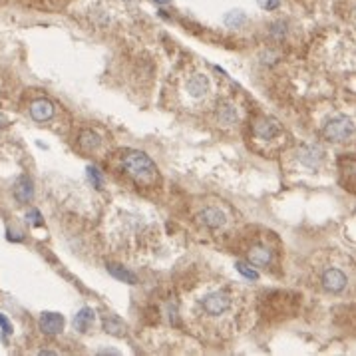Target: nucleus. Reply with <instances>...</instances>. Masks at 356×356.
Masks as SVG:
<instances>
[{
  "label": "nucleus",
  "instance_id": "obj_16",
  "mask_svg": "<svg viewBox=\"0 0 356 356\" xmlns=\"http://www.w3.org/2000/svg\"><path fill=\"white\" fill-rule=\"evenodd\" d=\"M217 122L221 125H233L237 122V112H235V107L229 106V104H225V106L219 107V112H217Z\"/></svg>",
  "mask_w": 356,
  "mask_h": 356
},
{
  "label": "nucleus",
  "instance_id": "obj_20",
  "mask_svg": "<svg viewBox=\"0 0 356 356\" xmlns=\"http://www.w3.org/2000/svg\"><path fill=\"white\" fill-rule=\"evenodd\" d=\"M88 179L92 181V185L96 189H102L104 187V177H102V173H100L98 167H88Z\"/></svg>",
  "mask_w": 356,
  "mask_h": 356
},
{
  "label": "nucleus",
  "instance_id": "obj_22",
  "mask_svg": "<svg viewBox=\"0 0 356 356\" xmlns=\"http://www.w3.org/2000/svg\"><path fill=\"white\" fill-rule=\"evenodd\" d=\"M257 2H259V6L265 8V10H275V8H279V4H281V0H257Z\"/></svg>",
  "mask_w": 356,
  "mask_h": 356
},
{
  "label": "nucleus",
  "instance_id": "obj_1",
  "mask_svg": "<svg viewBox=\"0 0 356 356\" xmlns=\"http://www.w3.org/2000/svg\"><path fill=\"white\" fill-rule=\"evenodd\" d=\"M122 163H124L125 173L140 185H153L155 181H160L158 165L143 151H127Z\"/></svg>",
  "mask_w": 356,
  "mask_h": 356
},
{
  "label": "nucleus",
  "instance_id": "obj_4",
  "mask_svg": "<svg viewBox=\"0 0 356 356\" xmlns=\"http://www.w3.org/2000/svg\"><path fill=\"white\" fill-rule=\"evenodd\" d=\"M297 158L308 169H317V167H321L322 160H324V149L319 145H303L297 151Z\"/></svg>",
  "mask_w": 356,
  "mask_h": 356
},
{
  "label": "nucleus",
  "instance_id": "obj_23",
  "mask_svg": "<svg viewBox=\"0 0 356 356\" xmlns=\"http://www.w3.org/2000/svg\"><path fill=\"white\" fill-rule=\"evenodd\" d=\"M28 217L32 219V225H34V227H42V225H44V221H42V217H40V211H38V209H32V211L28 213Z\"/></svg>",
  "mask_w": 356,
  "mask_h": 356
},
{
  "label": "nucleus",
  "instance_id": "obj_26",
  "mask_svg": "<svg viewBox=\"0 0 356 356\" xmlns=\"http://www.w3.org/2000/svg\"><path fill=\"white\" fill-rule=\"evenodd\" d=\"M153 2H155V4H161V6H163V4H169L171 0H153Z\"/></svg>",
  "mask_w": 356,
  "mask_h": 356
},
{
  "label": "nucleus",
  "instance_id": "obj_25",
  "mask_svg": "<svg viewBox=\"0 0 356 356\" xmlns=\"http://www.w3.org/2000/svg\"><path fill=\"white\" fill-rule=\"evenodd\" d=\"M8 124H10V122H8V118H6L4 114H0V127H6Z\"/></svg>",
  "mask_w": 356,
  "mask_h": 356
},
{
  "label": "nucleus",
  "instance_id": "obj_2",
  "mask_svg": "<svg viewBox=\"0 0 356 356\" xmlns=\"http://www.w3.org/2000/svg\"><path fill=\"white\" fill-rule=\"evenodd\" d=\"M354 136V124L346 116H337L324 125V138L330 142H348Z\"/></svg>",
  "mask_w": 356,
  "mask_h": 356
},
{
  "label": "nucleus",
  "instance_id": "obj_13",
  "mask_svg": "<svg viewBox=\"0 0 356 356\" xmlns=\"http://www.w3.org/2000/svg\"><path fill=\"white\" fill-rule=\"evenodd\" d=\"M94 319H96L94 310H92L90 306H84V308L78 310V315H76V319H74V326H76L80 332H88L90 328H92V324H94Z\"/></svg>",
  "mask_w": 356,
  "mask_h": 356
},
{
  "label": "nucleus",
  "instance_id": "obj_12",
  "mask_svg": "<svg viewBox=\"0 0 356 356\" xmlns=\"http://www.w3.org/2000/svg\"><path fill=\"white\" fill-rule=\"evenodd\" d=\"M14 197L18 203H28L34 197V187H32V179L28 175H20L14 185Z\"/></svg>",
  "mask_w": 356,
  "mask_h": 356
},
{
  "label": "nucleus",
  "instance_id": "obj_19",
  "mask_svg": "<svg viewBox=\"0 0 356 356\" xmlns=\"http://www.w3.org/2000/svg\"><path fill=\"white\" fill-rule=\"evenodd\" d=\"M235 267H237V271H239L245 279H249V281H259V273H257L255 269H251L247 263H241V261H239Z\"/></svg>",
  "mask_w": 356,
  "mask_h": 356
},
{
  "label": "nucleus",
  "instance_id": "obj_8",
  "mask_svg": "<svg viewBox=\"0 0 356 356\" xmlns=\"http://www.w3.org/2000/svg\"><path fill=\"white\" fill-rule=\"evenodd\" d=\"M64 328V317L58 313H44L40 319V330L44 335H58Z\"/></svg>",
  "mask_w": 356,
  "mask_h": 356
},
{
  "label": "nucleus",
  "instance_id": "obj_9",
  "mask_svg": "<svg viewBox=\"0 0 356 356\" xmlns=\"http://www.w3.org/2000/svg\"><path fill=\"white\" fill-rule=\"evenodd\" d=\"M187 92H189V96L191 98H205L207 94H209V80H207V76H203V74H195V76H191L189 80H187Z\"/></svg>",
  "mask_w": 356,
  "mask_h": 356
},
{
  "label": "nucleus",
  "instance_id": "obj_7",
  "mask_svg": "<svg viewBox=\"0 0 356 356\" xmlns=\"http://www.w3.org/2000/svg\"><path fill=\"white\" fill-rule=\"evenodd\" d=\"M348 283V279H346V275L339 271V269H328L324 275H322V286H324V291H328V293H340L344 286Z\"/></svg>",
  "mask_w": 356,
  "mask_h": 356
},
{
  "label": "nucleus",
  "instance_id": "obj_11",
  "mask_svg": "<svg viewBox=\"0 0 356 356\" xmlns=\"http://www.w3.org/2000/svg\"><path fill=\"white\" fill-rule=\"evenodd\" d=\"M30 116L34 122H48L54 116V104L50 100H36L30 106Z\"/></svg>",
  "mask_w": 356,
  "mask_h": 356
},
{
  "label": "nucleus",
  "instance_id": "obj_15",
  "mask_svg": "<svg viewBox=\"0 0 356 356\" xmlns=\"http://www.w3.org/2000/svg\"><path fill=\"white\" fill-rule=\"evenodd\" d=\"M107 271H109V275L114 277V279H118V281H124L127 285H136L138 283V277L131 273V271H127V269L120 267V265H114V263H109L107 265Z\"/></svg>",
  "mask_w": 356,
  "mask_h": 356
},
{
  "label": "nucleus",
  "instance_id": "obj_17",
  "mask_svg": "<svg viewBox=\"0 0 356 356\" xmlns=\"http://www.w3.org/2000/svg\"><path fill=\"white\" fill-rule=\"evenodd\" d=\"M104 328H106V332L114 335V337H124L125 335V324L118 317H106L104 319Z\"/></svg>",
  "mask_w": 356,
  "mask_h": 356
},
{
  "label": "nucleus",
  "instance_id": "obj_10",
  "mask_svg": "<svg viewBox=\"0 0 356 356\" xmlns=\"http://www.w3.org/2000/svg\"><path fill=\"white\" fill-rule=\"evenodd\" d=\"M199 219H201V223H203L205 227H209V229H219V227H223L225 221H227L225 213H223L221 209H217V207H207V209H203V211L199 213Z\"/></svg>",
  "mask_w": 356,
  "mask_h": 356
},
{
  "label": "nucleus",
  "instance_id": "obj_21",
  "mask_svg": "<svg viewBox=\"0 0 356 356\" xmlns=\"http://www.w3.org/2000/svg\"><path fill=\"white\" fill-rule=\"evenodd\" d=\"M271 34L275 36L277 40H281V38L285 36V24H283V22H275V24L271 26Z\"/></svg>",
  "mask_w": 356,
  "mask_h": 356
},
{
  "label": "nucleus",
  "instance_id": "obj_5",
  "mask_svg": "<svg viewBox=\"0 0 356 356\" xmlns=\"http://www.w3.org/2000/svg\"><path fill=\"white\" fill-rule=\"evenodd\" d=\"M253 134L259 140H275L281 134V125L275 118H261L253 125Z\"/></svg>",
  "mask_w": 356,
  "mask_h": 356
},
{
  "label": "nucleus",
  "instance_id": "obj_14",
  "mask_svg": "<svg viewBox=\"0 0 356 356\" xmlns=\"http://www.w3.org/2000/svg\"><path fill=\"white\" fill-rule=\"evenodd\" d=\"M78 143H80V147H82L84 151H94V149H98V145L102 143V140H100V136H98L96 131H92V129H84V131L80 134Z\"/></svg>",
  "mask_w": 356,
  "mask_h": 356
},
{
  "label": "nucleus",
  "instance_id": "obj_6",
  "mask_svg": "<svg viewBox=\"0 0 356 356\" xmlns=\"http://www.w3.org/2000/svg\"><path fill=\"white\" fill-rule=\"evenodd\" d=\"M245 253H247V261L251 265H255V267H269L273 263V251L269 249L267 245H263V243L251 245Z\"/></svg>",
  "mask_w": 356,
  "mask_h": 356
},
{
  "label": "nucleus",
  "instance_id": "obj_24",
  "mask_svg": "<svg viewBox=\"0 0 356 356\" xmlns=\"http://www.w3.org/2000/svg\"><path fill=\"white\" fill-rule=\"evenodd\" d=\"M0 326H2V330H4L6 335H10V332H12V324L8 322V319H6L4 315H0Z\"/></svg>",
  "mask_w": 356,
  "mask_h": 356
},
{
  "label": "nucleus",
  "instance_id": "obj_3",
  "mask_svg": "<svg viewBox=\"0 0 356 356\" xmlns=\"http://www.w3.org/2000/svg\"><path fill=\"white\" fill-rule=\"evenodd\" d=\"M231 295L227 291H215L203 297L201 306L209 317H221L231 308Z\"/></svg>",
  "mask_w": 356,
  "mask_h": 356
},
{
  "label": "nucleus",
  "instance_id": "obj_18",
  "mask_svg": "<svg viewBox=\"0 0 356 356\" xmlns=\"http://www.w3.org/2000/svg\"><path fill=\"white\" fill-rule=\"evenodd\" d=\"M245 22H247V16H245V12H241V10H231V12L225 16V24L231 26V28H239V26L245 24Z\"/></svg>",
  "mask_w": 356,
  "mask_h": 356
}]
</instances>
